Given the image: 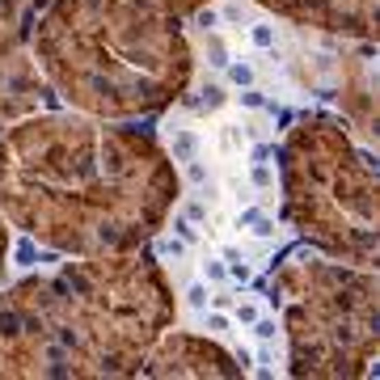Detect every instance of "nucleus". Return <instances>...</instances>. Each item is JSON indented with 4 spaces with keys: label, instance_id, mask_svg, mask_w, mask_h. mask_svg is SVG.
Returning a JSON list of instances; mask_svg holds the SVG:
<instances>
[{
    "label": "nucleus",
    "instance_id": "nucleus-1",
    "mask_svg": "<svg viewBox=\"0 0 380 380\" xmlns=\"http://www.w3.org/2000/svg\"><path fill=\"white\" fill-rule=\"evenodd\" d=\"M177 169L157 136L72 114L0 136V207L21 233L64 253H123L161 233L177 207Z\"/></svg>",
    "mask_w": 380,
    "mask_h": 380
},
{
    "label": "nucleus",
    "instance_id": "nucleus-2",
    "mask_svg": "<svg viewBox=\"0 0 380 380\" xmlns=\"http://www.w3.org/2000/svg\"><path fill=\"white\" fill-rule=\"evenodd\" d=\"M173 321V288L140 249L0 292V376H127Z\"/></svg>",
    "mask_w": 380,
    "mask_h": 380
},
{
    "label": "nucleus",
    "instance_id": "nucleus-3",
    "mask_svg": "<svg viewBox=\"0 0 380 380\" xmlns=\"http://www.w3.org/2000/svg\"><path fill=\"white\" fill-rule=\"evenodd\" d=\"M30 42L68 106L110 118L165 110L194 68L182 25L144 0H51Z\"/></svg>",
    "mask_w": 380,
    "mask_h": 380
},
{
    "label": "nucleus",
    "instance_id": "nucleus-4",
    "mask_svg": "<svg viewBox=\"0 0 380 380\" xmlns=\"http://www.w3.org/2000/svg\"><path fill=\"white\" fill-rule=\"evenodd\" d=\"M279 173L283 216L304 241L355 266L376 262V169L342 118L321 110L288 114Z\"/></svg>",
    "mask_w": 380,
    "mask_h": 380
},
{
    "label": "nucleus",
    "instance_id": "nucleus-5",
    "mask_svg": "<svg viewBox=\"0 0 380 380\" xmlns=\"http://www.w3.org/2000/svg\"><path fill=\"white\" fill-rule=\"evenodd\" d=\"M283 304L288 372L296 376H364L376 355V275L309 249L283 253L270 270Z\"/></svg>",
    "mask_w": 380,
    "mask_h": 380
},
{
    "label": "nucleus",
    "instance_id": "nucleus-6",
    "mask_svg": "<svg viewBox=\"0 0 380 380\" xmlns=\"http://www.w3.org/2000/svg\"><path fill=\"white\" fill-rule=\"evenodd\" d=\"M140 376H241L245 364L237 355H228L220 342H207V334L194 338V334H169V338H157L140 364L131 368Z\"/></svg>",
    "mask_w": 380,
    "mask_h": 380
},
{
    "label": "nucleus",
    "instance_id": "nucleus-7",
    "mask_svg": "<svg viewBox=\"0 0 380 380\" xmlns=\"http://www.w3.org/2000/svg\"><path fill=\"white\" fill-rule=\"evenodd\" d=\"M144 5H152V9H165V13H186V9H199L203 0H144Z\"/></svg>",
    "mask_w": 380,
    "mask_h": 380
},
{
    "label": "nucleus",
    "instance_id": "nucleus-8",
    "mask_svg": "<svg viewBox=\"0 0 380 380\" xmlns=\"http://www.w3.org/2000/svg\"><path fill=\"white\" fill-rule=\"evenodd\" d=\"M9 266V228H5V216H0V270Z\"/></svg>",
    "mask_w": 380,
    "mask_h": 380
}]
</instances>
